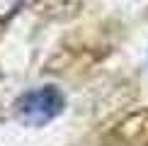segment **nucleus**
I'll return each mask as SVG.
<instances>
[{
  "label": "nucleus",
  "mask_w": 148,
  "mask_h": 146,
  "mask_svg": "<svg viewBox=\"0 0 148 146\" xmlns=\"http://www.w3.org/2000/svg\"><path fill=\"white\" fill-rule=\"evenodd\" d=\"M66 110V95L56 85H39L22 93L12 105L15 119L24 127H44Z\"/></svg>",
  "instance_id": "f257e3e1"
}]
</instances>
